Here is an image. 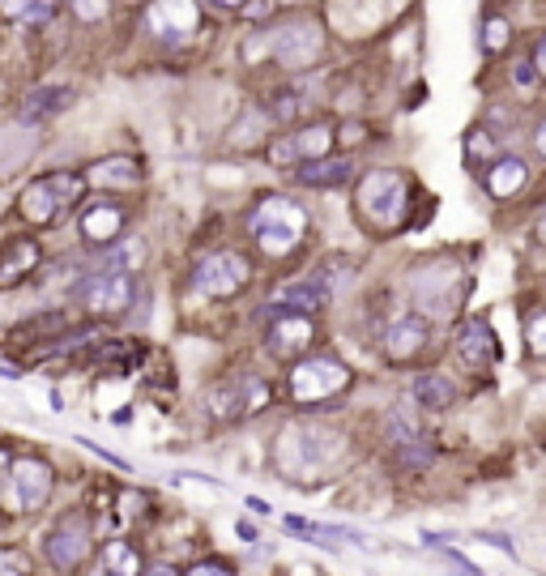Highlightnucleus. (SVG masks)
<instances>
[{"label":"nucleus","instance_id":"1","mask_svg":"<svg viewBox=\"0 0 546 576\" xmlns=\"http://www.w3.org/2000/svg\"><path fill=\"white\" fill-rule=\"evenodd\" d=\"M354 210H358V223L376 235H393L397 226H406L410 218V180L402 171H367L354 189Z\"/></svg>","mask_w":546,"mask_h":576},{"label":"nucleus","instance_id":"2","mask_svg":"<svg viewBox=\"0 0 546 576\" xmlns=\"http://www.w3.org/2000/svg\"><path fill=\"white\" fill-rule=\"evenodd\" d=\"M82 192H86V175H77V171H47V175H39V180H31L22 189L18 210H22V218L31 226H52L82 201Z\"/></svg>","mask_w":546,"mask_h":576},{"label":"nucleus","instance_id":"3","mask_svg":"<svg viewBox=\"0 0 546 576\" xmlns=\"http://www.w3.org/2000/svg\"><path fill=\"white\" fill-rule=\"evenodd\" d=\"M52 487H56V470L43 457H31V452L13 457L0 479V509L9 516H26L52 500Z\"/></svg>","mask_w":546,"mask_h":576},{"label":"nucleus","instance_id":"4","mask_svg":"<svg viewBox=\"0 0 546 576\" xmlns=\"http://www.w3.org/2000/svg\"><path fill=\"white\" fill-rule=\"evenodd\" d=\"M253 235L265 256H290L308 235V210L290 196H265L253 214Z\"/></svg>","mask_w":546,"mask_h":576},{"label":"nucleus","instance_id":"5","mask_svg":"<svg viewBox=\"0 0 546 576\" xmlns=\"http://www.w3.org/2000/svg\"><path fill=\"white\" fill-rule=\"evenodd\" d=\"M95 551V525H90V512L73 509L65 516L52 521V530L43 534V555L56 573H77Z\"/></svg>","mask_w":546,"mask_h":576},{"label":"nucleus","instance_id":"6","mask_svg":"<svg viewBox=\"0 0 546 576\" xmlns=\"http://www.w3.org/2000/svg\"><path fill=\"white\" fill-rule=\"evenodd\" d=\"M346 384H351V367L342 359L317 354V359L295 363V372H290V397L299 406H321L329 397H338Z\"/></svg>","mask_w":546,"mask_h":576},{"label":"nucleus","instance_id":"7","mask_svg":"<svg viewBox=\"0 0 546 576\" xmlns=\"http://www.w3.org/2000/svg\"><path fill=\"white\" fill-rule=\"evenodd\" d=\"M132 295H137L132 274H111V269H95V274H86V278L73 287V299H77L90 317H103V320L125 317Z\"/></svg>","mask_w":546,"mask_h":576},{"label":"nucleus","instance_id":"8","mask_svg":"<svg viewBox=\"0 0 546 576\" xmlns=\"http://www.w3.org/2000/svg\"><path fill=\"white\" fill-rule=\"evenodd\" d=\"M253 282V260L244 253H210L193 269V290L205 299H231Z\"/></svg>","mask_w":546,"mask_h":576},{"label":"nucleus","instance_id":"9","mask_svg":"<svg viewBox=\"0 0 546 576\" xmlns=\"http://www.w3.org/2000/svg\"><path fill=\"white\" fill-rule=\"evenodd\" d=\"M269 52L274 61L287 64V68H308L324 56V31L312 18H295L269 31Z\"/></svg>","mask_w":546,"mask_h":576},{"label":"nucleus","instance_id":"10","mask_svg":"<svg viewBox=\"0 0 546 576\" xmlns=\"http://www.w3.org/2000/svg\"><path fill=\"white\" fill-rule=\"evenodd\" d=\"M333 150V128L329 125H303L295 132H282L269 141V162L274 167H308V162H321Z\"/></svg>","mask_w":546,"mask_h":576},{"label":"nucleus","instance_id":"11","mask_svg":"<svg viewBox=\"0 0 546 576\" xmlns=\"http://www.w3.org/2000/svg\"><path fill=\"white\" fill-rule=\"evenodd\" d=\"M196 26H201L196 0H154L146 9V31L154 34L159 43H171V47L189 43L196 34Z\"/></svg>","mask_w":546,"mask_h":576},{"label":"nucleus","instance_id":"12","mask_svg":"<svg viewBox=\"0 0 546 576\" xmlns=\"http://www.w3.org/2000/svg\"><path fill=\"white\" fill-rule=\"evenodd\" d=\"M269 406V384L257 381V376H244V381L218 384L210 393V415L231 423V418H248Z\"/></svg>","mask_w":546,"mask_h":576},{"label":"nucleus","instance_id":"13","mask_svg":"<svg viewBox=\"0 0 546 576\" xmlns=\"http://www.w3.org/2000/svg\"><path fill=\"white\" fill-rule=\"evenodd\" d=\"M312 342H317V324H312V317L278 312V317L265 324V351L274 354V359H299V354H308Z\"/></svg>","mask_w":546,"mask_h":576},{"label":"nucleus","instance_id":"14","mask_svg":"<svg viewBox=\"0 0 546 576\" xmlns=\"http://www.w3.org/2000/svg\"><path fill=\"white\" fill-rule=\"evenodd\" d=\"M125 223H129V214H125L116 201H90V205L82 210V218H77V231H82L86 244L111 248V244H120Z\"/></svg>","mask_w":546,"mask_h":576},{"label":"nucleus","instance_id":"15","mask_svg":"<svg viewBox=\"0 0 546 576\" xmlns=\"http://www.w3.org/2000/svg\"><path fill=\"white\" fill-rule=\"evenodd\" d=\"M39 260H43V248H39V239H31V235L0 239V290L26 282L34 269H39Z\"/></svg>","mask_w":546,"mask_h":576},{"label":"nucleus","instance_id":"16","mask_svg":"<svg viewBox=\"0 0 546 576\" xmlns=\"http://www.w3.org/2000/svg\"><path fill=\"white\" fill-rule=\"evenodd\" d=\"M457 359H461L470 372H491V367H495L500 342H495L491 320H465V329H461V338H457Z\"/></svg>","mask_w":546,"mask_h":576},{"label":"nucleus","instance_id":"17","mask_svg":"<svg viewBox=\"0 0 546 576\" xmlns=\"http://www.w3.org/2000/svg\"><path fill=\"white\" fill-rule=\"evenodd\" d=\"M141 180H146V171H141V162L129 159V154L98 159L95 167L86 171V184H90V189H107V192H132V189H141Z\"/></svg>","mask_w":546,"mask_h":576},{"label":"nucleus","instance_id":"18","mask_svg":"<svg viewBox=\"0 0 546 576\" xmlns=\"http://www.w3.org/2000/svg\"><path fill=\"white\" fill-rule=\"evenodd\" d=\"M427 320L422 317H402V320H393L388 324V333H385V359L388 363H410L422 346H427Z\"/></svg>","mask_w":546,"mask_h":576},{"label":"nucleus","instance_id":"19","mask_svg":"<svg viewBox=\"0 0 546 576\" xmlns=\"http://www.w3.org/2000/svg\"><path fill=\"white\" fill-rule=\"evenodd\" d=\"M329 282H324L321 274H312V278H299V282H287V287L278 290V312H299V317H308V312H321L324 303H329Z\"/></svg>","mask_w":546,"mask_h":576},{"label":"nucleus","instance_id":"20","mask_svg":"<svg viewBox=\"0 0 546 576\" xmlns=\"http://www.w3.org/2000/svg\"><path fill=\"white\" fill-rule=\"evenodd\" d=\"M146 573V559H141V551L129 543V538H111V543H103L95 559V576H141Z\"/></svg>","mask_w":546,"mask_h":576},{"label":"nucleus","instance_id":"21","mask_svg":"<svg viewBox=\"0 0 546 576\" xmlns=\"http://www.w3.org/2000/svg\"><path fill=\"white\" fill-rule=\"evenodd\" d=\"M525 180H529V167H525V159H495L491 167H486V192L495 196V201H508V196H516V192L525 189Z\"/></svg>","mask_w":546,"mask_h":576},{"label":"nucleus","instance_id":"22","mask_svg":"<svg viewBox=\"0 0 546 576\" xmlns=\"http://www.w3.org/2000/svg\"><path fill=\"white\" fill-rule=\"evenodd\" d=\"M351 175H354L351 159H321V162H308V167L295 171V180H299L303 189H342Z\"/></svg>","mask_w":546,"mask_h":576},{"label":"nucleus","instance_id":"23","mask_svg":"<svg viewBox=\"0 0 546 576\" xmlns=\"http://www.w3.org/2000/svg\"><path fill=\"white\" fill-rule=\"evenodd\" d=\"M410 393H415V402L422 410H449L452 402H457V384L445 381L440 372H422V376H415Z\"/></svg>","mask_w":546,"mask_h":576},{"label":"nucleus","instance_id":"24","mask_svg":"<svg viewBox=\"0 0 546 576\" xmlns=\"http://www.w3.org/2000/svg\"><path fill=\"white\" fill-rule=\"evenodd\" d=\"M287 530H295L299 538H312L324 551H338V546H367L354 530H338V525H317V521H299V516H287Z\"/></svg>","mask_w":546,"mask_h":576},{"label":"nucleus","instance_id":"25","mask_svg":"<svg viewBox=\"0 0 546 576\" xmlns=\"http://www.w3.org/2000/svg\"><path fill=\"white\" fill-rule=\"evenodd\" d=\"M68 103H73V90H68V86H39V90H31L26 103H22V120H47V116L65 111Z\"/></svg>","mask_w":546,"mask_h":576},{"label":"nucleus","instance_id":"26","mask_svg":"<svg viewBox=\"0 0 546 576\" xmlns=\"http://www.w3.org/2000/svg\"><path fill=\"white\" fill-rule=\"evenodd\" d=\"M269 120H274L269 111H248V116H244V125H235V137H231V141H235V146H253V141L265 137Z\"/></svg>","mask_w":546,"mask_h":576},{"label":"nucleus","instance_id":"27","mask_svg":"<svg viewBox=\"0 0 546 576\" xmlns=\"http://www.w3.org/2000/svg\"><path fill=\"white\" fill-rule=\"evenodd\" d=\"M0 576H34L26 551H18V546H0Z\"/></svg>","mask_w":546,"mask_h":576},{"label":"nucleus","instance_id":"28","mask_svg":"<svg viewBox=\"0 0 546 576\" xmlns=\"http://www.w3.org/2000/svg\"><path fill=\"white\" fill-rule=\"evenodd\" d=\"M482 43H486V52H504V47H508V22H504V18H491Z\"/></svg>","mask_w":546,"mask_h":576},{"label":"nucleus","instance_id":"29","mask_svg":"<svg viewBox=\"0 0 546 576\" xmlns=\"http://www.w3.org/2000/svg\"><path fill=\"white\" fill-rule=\"evenodd\" d=\"M525 338H529V351L538 354V359H546V312H534V317H529Z\"/></svg>","mask_w":546,"mask_h":576},{"label":"nucleus","instance_id":"30","mask_svg":"<svg viewBox=\"0 0 546 576\" xmlns=\"http://www.w3.org/2000/svg\"><path fill=\"white\" fill-rule=\"evenodd\" d=\"M107 9H111V0H73V13H77L82 22H98Z\"/></svg>","mask_w":546,"mask_h":576},{"label":"nucleus","instance_id":"31","mask_svg":"<svg viewBox=\"0 0 546 576\" xmlns=\"http://www.w3.org/2000/svg\"><path fill=\"white\" fill-rule=\"evenodd\" d=\"M184 576H235V573H231V564H223V559H201Z\"/></svg>","mask_w":546,"mask_h":576},{"label":"nucleus","instance_id":"32","mask_svg":"<svg viewBox=\"0 0 546 576\" xmlns=\"http://www.w3.org/2000/svg\"><path fill=\"white\" fill-rule=\"evenodd\" d=\"M479 543H491L495 551H504V555H513L516 559V543L513 538H504V534H479Z\"/></svg>","mask_w":546,"mask_h":576},{"label":"nucleus","instance_id":"33","mask_svg":"<svg viewBox=\"0 0 546 576\" xmlns=\"http://www.w3.org/2000/svg\"><path fill=\"white\" fill-rule=\"evenodd\" d=\"M31 4L34 0H0V9H4L9 18H26V13H31Z\"/></svg>","mask_w":546,"mask_h":576},{"label":"nucleus","instance_id":"34","mask_svg":"<svg viewBox=\"0 0 546 576\" xmlns=\"http://www.w3.org/2000/svg\"><path fill=\"white\" fill-rule=\"evenodd\" d=\"M141 576H180V573H175L171 564H146V573Z\"/></svg>","mask_w":546,"mask_h":576},{"label":"nucleus","instance_id":"35","mask_svg":"<svg viewBox=\"0 0 546 576\" xmlns=\"http://www.w3.org/2000/svg\"><path fill=\"white\" fill-rule=\"evenodd\" d=\"M235 534H239V538H248V543H253V538H257V525H253V521H239V525H235Z\"/></svg>","mask_w":546,"mask_h":576},{"label":"nucleus","instance_id":"36","mask_svg":"<svg viewBox=\"0 0 546 576\" xmlns=\"http://www.w3.org/2000/svg\"><path fill=\"white\" fill-rule=\"evenodd\" d=\"M534 146H538V154L546 159V120L538 125V132H534Z\"/></svg>","mask_w":546,"mask_h":576},{"label":"nucleus","instance_id":"37","mask_svg":"<svg viewBox=\"0 0 546 576\" xmlns=\"http://www.w3.org/2000/svg\"><path fill=\"white\" fill-rule=\"evenodd\" d=\"M534 64H538V73L546 77V39L538 43V52H534Z\"/></svg>","mask_w":546,"mask_h":576},{"label":"nucleus","instance_id":"38","mask_svg":"<svg viewBox=\"0 0 546 576\" xmlns=\"http://www.w3.org/2000/svg\"><path fill=\"white\" fill-rule=\"evenodd\" d=\"M9 461H13V452H9V448H0V479H4V470H9Z\"/></svg>","mask_w":546,"mask_h":576},{"label":"nucleus","instance_id":"39","mask_svg":"<svg viewBox=\"0 0 546 576\" xmlns=\"http://www.w3.org/2000/svg\"><path fill=\"white\" fill-rule=\"evenodd\" d=\"M214 4H223V9H244L248 0H214Z\"/></svg>","mask_w":546,"mask_h":576},{"label":"nucleus","instance_id":"40","mask_svg":"<svg viewBox=\"0 0 546 576\" xmlns=\"http://www.w3.org/2000/svg\"><path fill=\"white\" fill-rule=\"evenodd\" d=\"M538 239H543V244H546V210H543V214H538Z\"/></svg>","mask_w":546,"mask_h":576},{"label":"nucleus","instance_id":"41","mask_svg":"<svg viewBox=\"0 0 546 576\" xmlns=\"http://www.w3.org/2000/svg\"><path fill=\"white\" fill-rule=\"evenodd\" d=\"M290 4H295V0H290Z\"/></svg>","mask_w":546,"mask_h":576}]
</instances>
